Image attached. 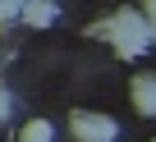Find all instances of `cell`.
Masks as SVG:
<instances>
[{"instance_id": "6da1fadb", "label": "cell", "mask_w": 156, "mask_h": 142, "mask_svg": "<svg viewBox=\"0 0 156 142\" xmlns=\"http://www.w3.org/2000/svg\"><path fill=\"white\" fill-rule=\"evenodd\" d=\"M87 37H106V41L115 46V55H124V60H133V55H142V50L151 46L147 19H142L138 9H119V14H110L106 23L87 28Z\"/></svg>"}, {"instance_id": "7a4b0ae2", "label": "cell", "mask_w": 156, "mask_h": 142, "mask_svg": "<svg viewBox=\"0 0 156 142\" xmlns=\"http://www.w3.org/2000/svg\"><path fill=\"white\" fill-rule=\"evenodd\" d=\"M115 133H119V124L110 115H92V110L73 115V137L78 142H115Z\"/></svg>"}, {"instance_id": "3957f363", "label": "cell", "mask_w": 156, "mask_h": 142, "mask_svg": "<svg viewBox=\"0 0 156 142\" xmlns=\"http://www.w3.org/2000/svg\"><path fill=\"white\" fill-rule=\"evenodd\" d=\"M129 96H133V110L156 115V74H138L133 87H129Z\"/></svg>"}, {"instance_id": "277c9868", "label": "cell", "mask_w": 156, "mask_h": 142, "mask_svg": "<svg viewBox=\"0 0 156 142\" xmlns=\"http://www.w3.org/2000/svg\"><path fill=\"white\" fill-rule=\"evenodd\" d=\"M23 23H32V28H46L51 19H55V0H23Z\"/></svg>"}, {"instance_id": "5b68a950", "label": "cell", "mask_w": 156, "mask_h": 142, "mask_svg": "<svg viewBox=\"0 0 156 142\" xmlns=\"http://www.w3.org/2000/svg\"><path fill=\"white\" fill-rule=\"evenodd\" d=\"M19 142H51V124H46V119H32V124H23Z\"/></svg>"}, {"instance_id": "8992f818", "label": "cell", "mask_w": 156, "mask_h": 142, "mask_svg": "<svg viewBox=\"0 0 156 142\" xmlns=\"http://www.w3.org/2000/svg\"><path fill=\"white\" fill-rule=\"evenodd\" d=\"M142 19H147V32H151V41H156V0H142V9H138Z\"/></svg>"}, {"instance_id": "52a82bcc", "label": "cell", "mask_w": 156, "mask_h": 142, "mask_svg": "<svg viewBox=\"0 0 156 142\" xmlns=\"http://www.w3.org/2000/svg\"><path fill=\"white\" fill-rule=\"evenodd\" d=\"M19 9H23L19 0H0V23H9V19H19Z\"/></svg>"}, {"instance_id": "ba28073f", "label": "cell", "mask_w": 156, "mask_h": 142, "mask_svg": "<svg viewBox=\"0 0 156 142\" xmlns=\"http://www.w3.org/2000/svg\"><path fill=\"white\" fill-rule=\"evenodd\" d=\"M5 119H9V92L0 87V124H5Z\"/></svg>"}, {"instance_id": "9c48e42d", "label": "cell", "mask_w": 156, "mask_h": 142, "mask_svg": "<svg viewBox=\"0 0 156 142\" xmlns=\"http://www.w3.org/2000/svg\"><path fill=\"white\" fill-rule=\"evenodd\" d=\"M19 5H23V0H19Z\"/></svg>"}]
</instances>
